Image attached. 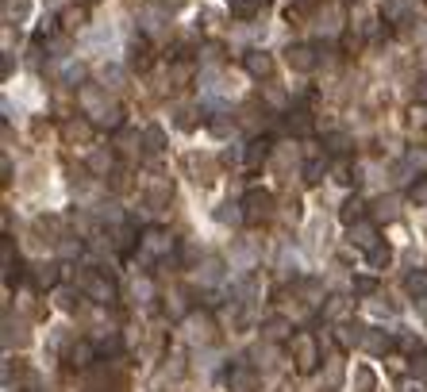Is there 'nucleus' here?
Returning <instances> with one entry per match:
<instances>
[{"label": "nucleus", "instance_id": "1", "mask_svg": "<svg viewBox=\"0 0 427 392\" xmlns=\"http://www.w3.org/2000/svg\"><path fill=\"white\" fill-rule=\"evenodd\" d=\"M289 350H293V362H297V373H316L319 370V342H316V334H308V331H297L289 339Z\"/></svg>", "mask_w": 427, "mask_h": 392}, {"label": "nucleus", "instance_id": "2", "mask_svg": "<svg viewBox=\"0 0 427 392\" xmlns=\"http://www.w3.org/2000/svg\"><path fill=\"white\" fill-rule=\"evenodd\" d=\"M239 204H243V223H250V227L266 223L274 216V192L269 189H246V196Z\"/></svg>", "mask_w": 427, "mask_h": 392}, {"label": "nucleus", "instance_id": "3", "mask_svg": "<svg viewBox=\"0 0 427 392\" xmlns=\"http://www.w3.org/2000/svg\"><path fill=\"white\" fill-rule=\"evenodd\" d=\"M174 235L166 231V227H146L143 235H139V250H143V258L158 261V258H170L174 254Z\"/></svg>", "mask_w": 427, "mask_h": 392}, {"label": "nucleus", "instance_id": "4", "mask_svg": "<svg viewBox=\"0 0 427 392\" xmlns=\"http://www.w3.org/2000/svg\"><path fill=\"white\" fill-rule=\"evenodd\" d=\"M81 292L89 300H96V304H112L116 300V281L108 273H101V269H89V273H81Z\"/></svg>", "mask_w": 427, "mask_h": 392}, {"label": "nucleus", "instance_id": "5", "mask_svg": "<svg viewBox=\"0 0 427 392\" xmlns=\"http://www.w3.org/2000/svg\"><path fill=\"white\" fill-rule=\"evenodd\" d=\"M154 65V46H151V39L146 35H135L127 43V70H135V73H146Z\"/></svg>", "mask_w": 427, "mask_h": 392}, {"label": "nucleus", "instance_id": "6", "mask_svg": "<svg viewBox=\"0 0 427 392\" xmlns=\"http://www.w3.org/2000/svg\"><path fill=\"white\" fill-rule=\"evenodd\" d=\"M285 62H289V70H297V73H312L316 62H319V54H316V46H308V43H293L289 51H285Z\"/></svg>", "mask_w": 427, "mask_h": 392}, {"label": "nucleus", "instance_id": "7", "mask_svg": "<svg viewBox=\"0 0 427 392\" xmlns=\"http://www.w3.org/2000/svg\"><path fill=\"white\" fill-rule=\"evenodd\" d=\"M227 385H231V392H258V373L246 362H239L227 370Z\"/></svg>", "mask_w": 427, "mask_h": 392}, {"label": "nucleus", "instance_id": "8", "mask_svg": "<svg viewBox=\"0 0 427 392\" xmlns=\"http://www.w3.org/2000/svg\"><path fill=\"white\" fill-rule=\"evenodd\" d=\"M377 242H381V235H377V223H369V219H358L355 227H350V247H358V250H374Z\"/></svg>", "mask_w": 427, "mask_h": 392}, {"label": "nucleus", "instance_id": "9", "mask_svg": "<svg viewBox=\"0 0 427 392\" xmlns=\"http://www.w3.org/2000/svg\"><path fill=\"white\" fill-rule=\"evenodd\" d=\"M243 70L250 73V77L266 81V77H274V58H269L266 51H246L243 54Z\"/></svg>", "mask_w": 427, "mask_h": 392}, {"label": "nucleus", "instance_id": "10", "mask_svg": "<svg viewBox=\"0 0 427 392\" xmlns=\"http://www.w3.org/2000/svg\"><path fill=\"white\" fill-rule=\"evenodd\" d=\"M362 339H366V327L362 323H339V327H335V346H339V350L362 346Z\"/></svg>", "mask_w": 427, "mask_h": 392}, {"label": "nucleus", "instance_id": "11", "mask_svg": "<svg viewBox=\"0 0 427 392\" xmlns=\"http://www.w3.org/2000/svg\"><path fill=\"white\" fill-rule=\"evenodd\" d=\"M262 334H266L269 342H289L293 339V320H285V315H269V320L262 323Z\"/></svg>", "mask_w": 427, "mask_h": 392}, {"label": "nucleus", "instance_id": "12", "mask_svg": "<svg viewBox=\"0 0 427 392\" xmlns=\"http://www.w3.org/2000/svg\"><path fill=\"white\" fill-rule=\"evenodd\" d=\"M96 354H101V346H93V342H77V346L65 354V362H70L73 370H89V365L96 362Z\"/></svg>", "mask_w": 427, "mask_h": 392}, {"label": "nucleus", "instance_id": "13", "mask_svg": "<svg viewBox=\"0 0 427 392\" xmlns=\"http://www.w3.org/2000/svg\"><path fill=\"white\" fill-rule=\"evenodd\" d=\"M362 346H366L374 358H385V354H393V346H397V342H393V334H385V331H369V327H366Z\"/></svg>", "mask_w": 427, "mask_h": 392}, {"label": "nucleus", "instance_id": "14", "mask_svg": "<svg viewBox=\"0 0 427 392\" xmlns=\"http://www.w3.org/2000/svg\"><path fill=\"white\" fill-rule=\"evenodd\" d=\"M269 146H274V143H269V138H250V143L243 146V162H246V166H250V169H258L262 162L269 158Z\"/></svg>", "mask_w": 427, "mask_h": 392}, {"label": "nucleus", "instance_id": "15", "mask_svg": "<svg viewBox=\"0 0 427 392\" xmlns=\"http://www.w3.org/2000/svg\"><path fill=\"white\" fill-rule=\"evenodd\" d=\"M350 146H355V138H350L347 131H327V135H324V150L335 154V158H347Z\"/></svg>", "mask_w": 427, "mask_h": 392}, {"label": "nucleus", "instance_id": "16", "mask_svg": "<svg viewBox=\"0 0 427 392\" xmlns=\"http://www.w3.org/2000/svg\"><path fill=\"white\" fill-rule=\"evenodd\" d=\"M35 289H54V285H58V277H62V266H54V261H43V266H35Z\"/></svg>", "mask_w": 427, "mask_h": 392}, {"label": "nucleus", "instance_id": "17", "mask_svg": "<svg viewBox=\"0 0 427 392\" xmlns=\"http://www.w3.org/2000/svg\"><path fill=\"white\" fill-rule=\"evenodd\" d=\"M93 127H96V124H85V119H70V124H62V138H65V143H89V138H93Z\"/></svg>", "mask_w": 427, "mask_h": 392}, {"label": "nucleus", "instance_id": "18", "mask_svg": "<svg viewBox=\"0 0 427 392\" xmlns=\"http://www.w3.org/2000/svg\"><path fill=\"white\" fill-rule=\"evenodd\" d=\"M339 219H343L347 227H355L358 219H366V200H362V196H350V200H343Z\"/></svg>", "mask_w": 427, "mask_h": 392}, {"label": "nucleus", "instance_id": "19", "mask_svg": "<svg viewBox=\"0 0 427 392\" xmlns=\"http://www.w3.org/2000/svg\"><path fill=\"white\" fill-rule=\"evenodd\" d=\"M347 312H350V300H347V296H327V300H324V320H327V323H339Z\"/></svg>", "mask_w": 427, "mask_h": 392}, {"label": "nucleus", "instance_id": "20", "mask_svg": "<svg viewBox=\"0 0 427 392\" xmlns=\"http://www.w3.org/2000/svg\"><path fill=\"white\" fill-rule=\"evenodd\" d=\"M112 166H116V154H112V150H93V154H89V169H93V174L108 177Z\"/></svg>", "mask_w": 427, "mask_h": 392}, {"label": "nucleus", "instance_id": "21", "mask_svg": "<svg viewBox=\"0 0 427 392\" xmlns=\"http://www.w3.org/2000/svg\"><path fill=\"white\" fill-rule=\"evenodd\" d=\"M219 277H224V261H219V258H204V266L196 269V281H204V285H216Z\"/></svg>", "mask_w": 427, "mask_h": 392}, {"label": "nucleus", "instance_id": "22", "mask_svg": "<svg viewBox=\"0 0 427 392\" xmlns=\"http://www.w3.org/2000/svg\"><path fill=\"white\" fill-rule=\"evenodd\" d=\"M85 23H89V8L70 4V8L62 12V27H65V31H73V27H85Z\"/></svg>", "mask_w": 427, "mask_h": 392}, {"label": "nucleus", "instance_id": "23", "mask_svg": "<svg viewBox=\"0 0 427 392\" xmlns=\"http://www.w3.org/2000/svg\"><path fill=\"white\" fill-rule=\"evenodd\" d=\"M404 289L412 292L416 300H427V269H416V273L404 277Z\"/></svg>", "mask_w": 427, "mask_h": 392}, {"label": "nucleus", "instance_id": "24", "mask_svg": "<svg viewBox=\"0 0 427 392\" xmlns=\"http://www.w3.org/2000/svg\"><path fill=\"white\" fill-rule=\"evenodd\" d=\"M381 20L385 23H404L408 20V0H389V4L381 8Z\"/></svg>", "mask_w": 427, "mask_h": 392}, {"label": "nucleus", "instance_id": "25", "mask_svg": "<svg viewBox=\"0 0 427 392\" xmlns=\"http://www.w3.org/2000/svg\"><path fill=\"white\" fill-rule=\"evenodd\" d=\"M374 216L385 219V223H389V219H397V196H381V200L374 204Z\"/></svg>", "mask_w": 427, "mask_h": 392}, {"label": "nucleus", "instance_id": "26", "mask_svg": "<svg viewBox=\"0 0 427 392\" xmlns=\"http://www.w3.org/2000/svg\"><path fill=\"white\" fill-rule=\"evenodd\" d=\"M208 127L224 138V135H231V131H235V119L227 116V112H216V116H208Z\"/></svg>", "mask_w": 427, "mask_h": 392}, {"label": "nucleus", "instance_id": "27", "mask_svg": "<svg viewBox=\"0 0 427 392\" xmlns=\"http://www.w3.org/2000/svg\"><path fill=\"white\" fill-rule=\"evenodd\" d=\"M366 258H369V266H374V269H385V266H389V261H393V250L385 247V242H377V247L369 250Z\"/></svg>", "mask_w": 427, "mask_h": 392}, {"label": "nucleus", "instance_id": "28", "mask_svg": "<svg viewBox=\"0 0 427 392\" xmlns=\"http://www.w3.org/2000/svg\"><path fill=\"white\" fill-rule=\"evenodd\" d=\"M324 174H327V162L324 158H312L305 166V181L308 185H319V181H324Z\"/></svg>", "mask_w": 427, "mask_h": 392}, {"label": "nucleus", "instance_id": "29", "mask_svg": "<svg viewBox=\"0 0 427 392\" xmlns=\"http://www.w3.org/2000/svg\"><path fill=\"white\" fill-rule=\"evenodd\" d=\"M262 4H266V0H231V12L239 15V20H250Z\"/></svg>", "mask_w": 427, "mask_h": 392}, {"label": "nucleus", "instance_id": "30", "mask_svg": "<svg viewBox=\"0 0 427 392\" xmlns=\"http://www.w3.org/2000/svg\"><path fill=\"white\" fill-rule=\"evenodd\" d=\"M112 247H116L120 254H131V247H135V235H131L127 227H116V235H112Z\"/></svg>", "mask_w": 427, "mask_h": 392}, {"label": "nucleus", "instance_id": "31", "mask_svg": "<svg viewBox=\"0 0 427 392\" xmlns=\"http://www.w3.org/2000/svg\"><path fill=\"white\" fill-rule=\"evenodd\" d=\"M81 81H85V65L81 62H70L62 70V85H81Z\"/></svg>", "mask_w": 427, "mask_h": 392}, {"label": "nucleus", "instance_id": "32", "mask_svg": "<svg viewBox=\"0 0 427 392\" xmlns=\"http://www.w3.org/2000/svg\"><path fill=\"white\" fill-rule=\"evenodd\" d=\"M289 131L308 135V131H312V116H308V112H289Z\"/></svg>", "mask_w": 427, "mask_h": 392}, {"label": "nucleus", "instance_id": "33", "mask_svg": "<svg viewBox=\"0 0 427 392\" xmlns=\"http://www.w3.org/2000/svg\"><path fill=\"white\" fill-rule=\"evenodd\" d=\"M339 385H343V362L327 358V388H339Z\"/></svg>", "mask_w": 427, "mask_h": 392}, {"label": "nucleus", "instance_id": "34", "mask_svg": "<svg viewBox=\"0 0 427 392\" xmlns=\"http://www.w3.org/2000/svg\"><path fill=\"white\" fill-rule=\"evenodd\" d=\"M408 196H412L416 204H427V177L423 174H416V181L408 185Z\"/></svg>", "mask_w": 427, "mask_h": 392}, {"label": "nucleus", "instance_id": "35", "mask_svg": "<svg viewBox=\"0 0 427 392\" xmlns=\"http://www.w3.org/2000/svg\"><path fill=\"white\" fill-rule=\"evenodd\" d=\"M143 143H146V154H162V131L158 127H146Z\"/></svg>", "mask_w": 427, "mask_h": 392}, {"label": "nucleus", "instance_id": "36", "mask_svg": "<svg viewBox=\"0 0 427 392\" xmlns=\"http://www.w3.org/2000/svg\"><path fill=\"white\" fill-rule=\"evenodd\" d=\"M355 381H358V392H374V385H377L374 370H366V365H362V370L355 373Z\"/></svg>", "mask_w": 427, "mask_h": 392}, {"label": "nucleus", "instance_id": "37", "mask_svg": "<svg viewBox=\"0 0 427 392\" xmlns=\"http://www.w3.org/2000/svg\"><path fill=\"white\" fill-rule=\"evenodd\" d=\"M412 100L416 104H427V73H420V77L412 81Z\"/></svg>", "mask_w": 427, "mask_h": 392}, {"label": "nucleus", "instance_id": "38", "mask_svg": "<svg viewBox=\"0 0 427 392\" xmlns=\"http://www.w3.org/2000/svg\"><path fill=\"white\" fill-rule=\"evenodd\" d=\"M355 292H358V296H374L377 281H374V277H355Z\"/></svg>", "mask_w": 427, "mask_h": 392}, {"label": "nucleus", "instance_id": "39", "mask_svg": "<svg viewBox=\"0 0 427 392\" xmlns=\"http://www.w3.org/2000/svg\"><path fill=\"white\" fill-rule=\"evenodd\" d=\"M412 377L427 381V350H420V354H412Z\"/></svg>", "mask_w": 427, "mask_h": 392}, {"label": "nucleus", "instance_id": "40", "mask_svg": "<svg viewBox=\"0 0 427 392\" xmlns=\"http://www.w3.org/2000/svg\"><path fill=\"white\" fill-rule=\"evenodd\" d=\"M404 162H408V166H412V169H427V150H416V146H412Z\"/></svg>", "mask_w": 427, "mask_h": 392}, {"label": "nucleus", "instance_id": "41", "mask_svg": "<svg viewBox=\"0 0 427 392\" xmlns=\"http://www.w3.org/2000/svg\"><path fill=\"white\" fill-rule=\"evenodd\" d=\"M0 261H4V266H15V261H20V258H15L12 239H4V242H0Z\"/></svg>", "mask_w": 427, "mask_h": 392}, {"label": "nucleus", "instance_id": "42", "mask_svg": "<svg viewBox=\"0 0 427 392\" xmlns=\"http://www.w3.org/2000/svg\"><path fill=\"white\" fill-rule=\"evenodd\" d=\"M131 292H135V300H151L154 296V289H151V281H146V277H143V281H135V289H131Z\"/></svg>", "mask_w": 427, "mask_h": 392}, {"label": "nucleus", "instance_id": "43", "mask_svg": "<svg viewBox=\"0 0 427 392\" xmlns=\"http://www.w3.org/2000/svg\"><path fill=\"white\" fill-rule=\"evenodd\" d=\"M166 312H174V315H181V312H185V304H181V292H170V296H166Z\"/></svg>", "mask_w": 427, "mask_h": 392}, {"label": "nucleus", "instance_id": "44", "mask_svg": "<svg viewBox=\"0 0 427 392\" xmlns=\"http://www.w3.org/2000/svg\"><path fill=\"white\" fill-rule=\"evenodd\" d=\"M412 127H427V104H412Z\"/></svg>", "mask_w": 427, "mask_h": 392}, {"label": "nucleus", "instance_id": "45", "mask_svg": "<svg viewBox=\"0 0 427 392\" xmlns=\"http://www.w3.org/2000/svg\"><path fill=\"white\" fill-rule=\"evenodd\" d=\"M81 300H77V292H58V308H65V312H73Z\"/></svg>", "mask_w": 427, "mask_h": 392}, {"label": "nucleus", "instance_id": "46", "mask_svg": "<svg viewBox=\"0 0 427 392\" xmlns=\"http://www.w3.org/2000/svg\"><path fill=\"white\" fill-rule=\"evenodd\" d=\"M81 250H85V247H81V242H73V239L62 242V254H65V258H81Z\"/></svg>", "mask_w": 427, "mask_h": 392}, {"label": "nucleus", "instance_id": "47", "mask_svg": "<svg viewBox=\"0 0 427 392\" xmlns=\"http://www.w3.org/2000/svg\"><path fill=\"white\" fill-rule=\"evenodd\" d=\"M335 181H343V185H350V181H358V174L350 166H339V174H335Z\"/></svg>", "mask_w": 427, "mask_h": 392}, {"label": "nucleus", "instance_id": "48", "mask_svg": "<svg viewBox=\"0 0 427 392\" xmlns=\"http://www.w3.org/2000/svg\"><path fill=\"white\" fill-rule=\"evenodd\" d=\"M154 4L162 8V12H177V8H185L189 0H154Z\"/></svg>", "mask_w": 427, "mask_h": 392}, {"label": "nucleus", "instance_id": "49", "mask_svg": "<svg viewBox=\"0 0 427 392\" xmlns=\"http://www.w3.org/2000/svg\"><path fill=\"white\" fill-rule=\"evenodd\" d=\"M0 181H12V162H8V158H0Z\"/></svg>", "mask_w": 427, "mask_h": 392}, {"label": "nucleus", "instance_id": "50", "mask_svg": "<svg viewBox=\"0 0 427 392\" xmlns=\"http://www.w3.org/2000/svg\"><path fill=\"white\" fill-rule=\"evenodd\" d=\"M101 350H104V354H108V350L116 354V350H120V339H116V334H112V339H104V342H101Z\"/></svg>", "mask_w": 427, "mask_h": 392}, {"label": "nucleus", "instance_id": "51", "mask_svg": "<svg viewBox=\"0 0 427 392\" xmlns=\"http://www.w3.org/2000/svg\"><path fill=\"white\" fill-rule=\"evenodd\" d=\"M0 73H4V77H12V54H4V62H0Z\"/></svg>", "mask_w": 427, "mask_h": 392}, {"label": "nucleus", "instance_id": "52", "mask_svg": "<svg viewBox=\"0 0 427 392\" xmlns=\"http://www.w3.org/2000/svg\"><path fill=\"white\" fill-rule=\"evenodd\" d=\"M347 4H358V0H347Z\"/></svg>", "mask_w": 427, "mask_h": 392}, {"label": "nucleus", "instance_id": "53", "mask_svg": "<svg viewBox=\"0 0 427 392\" xmlns=\"http://www.w3.org/2000/svg\"><path fill=\"white\" fill-rule=\"evenodd\" d=\"M408 392H420V388H408Z\"/></svg>", "mask_w": 427, "mask_h": 392}]
</instances>
